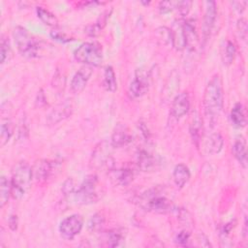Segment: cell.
<instances>
[{
    "mask_svg": "<svg viewBox=\"0 0 248 248\" xmlns=\"http://www.w3.org/2000/svg\"><path fill=\"white\" fill-rule=\"evenodd\" d=\"M202 105L205 117L213 125L218 119L224 105L223 85L219 75L213 76L205 86Z\"/></svg>",
    "mask_w": 248,
    "mask_h": 248,
    "instance_id": "cell-1",
    "label": "cell"
},
{
    "mask_svg": "<svg viewBox=\"0 0 248 248\" xmlns=\"http://www.w3.org/2000/svg\"><path fill=\"white\" fill-rule=\"evenodd\" d=\"M162 187H153L143 192L138 200L139 205L145 211L156 214H167L174 209L172 202L164 194Z\"/></svg>",
    "mask_w": 248,
    "mask_h": 248,
    "instance_id": "cell-2",
    "label": "cell"
},
{
    "mask_svg": "<svg viewBox=\"0 0 248 248\" xmlns=\"http://www.w3.org/2000/svg\"><path fill=\"white\" fill-rule=\"evenodd\" d=\"M13 36L18 51L25 57L38 58L45 55L46 45L31 35L24 27L16 26L14 29Z\"/></svg>",
    "mask_w": 248,
    "mask_h": 248,
    "instance_id": "cell-3",
    "label": "cell"
},
{
    "mask_svg": "<svg viewBox=\"0 0 248 248\" xmlns=\"http://www.w3.org/2000/svg\"><path fill=\"white\" fill-rule=\"evenodd\" d=\"M32 179V167L26 162L17 163L13 169L11 178L13 199L20 200L30 189Z\"/></svg>",
    "mask_w": 248,
    "mask_h": 248,
    "instance_id": "cell-4",
    "label": "cell"
},
{
    "mask_svg": "<svg viewBox=\"0 0 248 248\" xmlns=\"http://www.w3.org/2000/svg\"><path fill=\"white\" fill-rule=\"evenodd\" d=\"M103 192L99 179L96 175L91 174L84 178L80 186L75 190L70 198L77 204H92L102 198Z\"/></svg>",
    "mask_w": 248,
    "mask_h": 248,
    "instance_id": "cell-5",
    "label": "cell"
},
{
    "mask_svg": "<svg viewBox=\"0 0 248 248\" xmlns=\"http://www.w3.org/2000/svg\"><path fill=\"white\" fill-rule=\"evenodd\" d=\"M74 57L86 66H100L103 62L102 46L95 42L83 43L74 51Z\"/></svg>",
    "mask_w": 248,
    "mask_h": 248,
    "instance_id": "cell-6",
    "label": "cell"
},
{
    "mask_svg": "<svg viewBox=\"0 0 248 248\" xmlns=\"http://www.w3.org/2000/svg\"><path fill=\"white\" fill-rule=\"evenodd\" d=\"M83 218L79 214H72L63 219L59 225V232L65 239H73L82 230Z\"/></svg>",
    "mask_w": 248,
    "mask_h": 248,
    "instance_id": "cell-7",
    "label": "cell"
},
{
    "mask_svg": "<svg viewBox=\"0 0 248 248\" xmlns=\"http://www.w3.org/2000/svg\"><path fill=\"white\" fill-rule=\"evenodd\" d=\"M150 76L148 71L140 68L135 73V78L130 84V93L135 98H140L147 93L149 89Z\"/></svg>",
    "mask_w": 248,
    "mask_h": 248,
    "instance_id": "cell-8",
    "label": "cell"
},
{
    "mask_svg": "<svg viewBox=\"0 0 248 248\" xmlns=\"http://www.w3.org/2000/svg\"><path fill=\"white\" fill-rule=\"evenodd\" d=\"M56 166V162L46 159L36 161L32 167L33 179H35L37 182H46L54 174Z\"/></svg>",
    "mask_w": 248,
    "mask_h": 248,
    "instance_id": "cell-9",
    "label": "cell"
},
{
    "mask_svg": "<svg viewBox=\"0 0 248 248\" xmlns=\"http://www.w3.org/2000/svg\"><path fill=\"white\" fill-rule=\"evenodd\" d=\"M205 10H204V16H203V21L202 26V43L205 44V42L210 37L211 31L214 27L216 16H217V7L216 3L214 1H206L204 2Z\"/></svg>",
    "mask_w": 248,
    "mask_h": 248,
    "instance_id": "cell-10",
    "label": "cell"
},
{
    "mask_svg": "<svg viewBox=\"0 0 248 248\" xmlns=\"http://www.w3.org/2000/svg\"><path fill=\"white\" fill-rule=\"evenodd\" d=\"M74 109L73 103L71 100H66L58 105H56L47 114L46 123L48 125H56L62 120L68 118Z\"/></svg>",
    "mask_w": 248,
    "mask_h": 248,
    "instance_id": "cell-11",
    "label": "cell"
},
{
    "mask_svg": "<svg viewBox=\"0 0 248 248\" xmlns=\"http://www.w3.org/2000/svg\"><path fill=\"white\" fill-rule=\"evenodd\" d=\"M107 146H104L102 143H100L99 146L96 147L92 154V164L94 167L99 169H104L108 171L113 169L114 161L110 155V152Z\"/></svg>",
    "mask_w": 248,
    "mask_h": 248,
    "instance_id": "cell-12",
    "label": "cell"
},
{
    "mask_svg": "<svg viewBox=\"0 0 248 248\" xmlns=\"http://www.w3.org/2000/svg\"><path fill=\"white\" fill-rule=\"evenodd\" d=\"M93 73V68L91 66L84 65L81 67L73 77L71 81V91L74 94H79L83 91L86 86L87 81L89 80L91 75Z\"/></svg>",
    "mask_w": 248,
    "mask_h": 248,
    "instance_id": "cell-13",
    "label": "cell"
},
{
    "mask_svg": "<svg viewBox=\"0 0 248 248\" xmlns=\"http://www.w3.org/2000/svg\"><path fill=\"white\" fill-rule=\"evenodd\" d=\"M190 108V98L187 92H181L174 96L171 107L170 113L175 119H180L183 117Z\"/></svg>",
    "mask_w": 248,
    "mask_h": 248,
    "instance_id": "cell-14",
    "label": "cell"
},
{
    "mask_svg": "<svg viewBox=\"0 0 248 248\" xmlns=\"http://www.w3.org/2000/svg\"><path fill=\"white\" fill-rule=\"evenodd\" d=\"M159 159L145 149H139L137 153V165L142 171H152L160 165Z\"/></svg>",
    "mask_w": 248,
    "mask_h": 248,
    "instance_id": "cell-15",
    "label": "cell"
},
{
    "mask_svg": "<svg viewBox=\"0 0 248 248\" xmlns=\"http://www.w3.org/2000/svg\"><path fill=\"white\" fill-rule=\"evenodd\" d=\"M133 140V136L131 135L129 129L125 125H117L111 135L110 145L115 148L123 147L129 144Z\"/></svg>",
    "mask_w": 248,
    "mask_h": 248,
    "instance_id": "cell-16",
    "label": "cell"
},
{
    "mask_svg": "<svg viewBox=\"0 0 248 248\" xmlns=\"http://www.w3.org/2000/svg\"><path fill=\"white\" fill-rule=\"evenodd\" d=\"M111 181L119 186H127L134 179V171L128 168L112 169L108 171Z\"/></svg>",
    "mask_w": 248,
    "mask_h": 248,
    "instance_id": "cell-17",
    "label": "cell"
},
{
    "mask_svg": "<svg viewBox=\"0 0 248 248\" xmlns=\"http://www.w3.org/2000/svg\"><path fill=\"white\" fill-rule=\"evenodd\" d=\"M171 31V45L176 50H183L186 47V40L184 34L183 21L175 20L170 28Z\"/></svg>",
    "mask_w": 248,
    "mask_h": 248,
    "instance_id": "cell-18",
    "label": "cell"
},
{
    "mask_svg": "<svg viewBox=\"0 0 248 248\" xmlns=\"http://www.w3.org/2000/svg\"><path fill=\"white\" fill-rule=\"evenodd\" d=\"M202 130H203V126H202V119L201 115L198 112L193 113L190 126H189V132L193 140V142L197 147L200 146V142L202 138Z\"/></svg>",
    "mask_w": 248,
    "mask_h": 248,
    "instance_id": "cell-19",
    "label": "cell"
},
{
    "mask_svg": "<svg viewBox=\"0 0 248 248\" xmlns=\"http://www.w3.org/2000/svg\"><path fill=\"white\" fill-rule=\"evenodd\" d=\"M183 27H184V34H185V40H186V47L189 50H194L196 44L199 41L195 22L192 19L184 20Z\"/></svg>",
    "mask_w": 248,
    "mask_h": 248,
    "instance_id": "cell-20",
    "label": "cell"
},
{
    "mask_svg": "<svg viewBox=\"0 0 248 248\" xmlns=\"http://www.w3.org/2000/svg\"><path fill=\"white\" fill-rule=\"evenodd\" d=\"M230 118L235 128H244L247 123L245 108L241 103H236L231 110Z\"/></svg>",
    "mask_w": 248,
    "mask_h": 248,
    "instance_id": "cell-21",
    "label": "cell"
},
{
    "mask_svg": "<svg viewBox=\"0 0 248 248\" xmlns=\"http://www.w3.org/2000/svg\"><path fill=\"white\" fill-rule=\"evenodd\" d=\"M224 146V139L220 133L211 134L204 142V149L207 154H218Z\"/></svg>",
    "mask_w": 248,
    "mask_h": 248,
    "instance_id": "cell-22",
    "label": "cell"
},
{
    "mask_svg": "<svg viewBox=\"0 0 248 248\" xmlns=\"http://www.w3.org/2000/svg\"><path fill=\"white\" fill-rule=\"evenodd\" d=\"M232 152L234 158L238 161V163L243 167L246 168L247 166V151H246V142L245 140L240 137L237 138L232 147Z\"/></svg>",
    "mask_w": 248,
    "mask_h": 248,
    "instance_id": "cell-23",
    "label": "cell"
},
{
    "mask_svg": "<svg viewBox=\"0 0 248 248\" xmlns=\"http://www.w3.org/2000/svg\"><path fill=\"white\" fill-rule=\"evenodd\" d=\"M172 177H173L174 184L177 186V188L181 189L189 181V179L191 177V173L186 165L178 164L174 167Z\"/></svg>",
    "mask_w": 248,
    "mask_h": 248,
    "instance_id": "cell-24",
    "label": "cell"
},
{
    "mask_svg": "<svg viewBox=\"0 0 248 248\" xmlns=\"http://www.w3.org/2000/svg\"><path fill=\"white\" fill-rule=\"evenodd\" d=\"M111 11H107L105 12L104 14H102V16L96 20L95 23L91 24V25H88L87 28H86V33L91 36V37H94V36H97L101 33V31L103 30V28L106 26L107 24V21H108V18L109 17V15H110Z\"/></svg>",
    "mask_w": 248,
    "mask_h": 248,
    "instance_id": "cell-25",
    "label": "cell"
},
{
    "mask_svg": "<svg viewBox=\"0 0 248 248\" xmlns=\"http://www.w3.org/2000/svg\"><path fill=\"white\" fill-rule=\"evenodd\" d=\"M103 86L107 91L114 92L117 89V81L116 77L111 66H107L104 72V79H103Z\"/></svg>",
    "mask_w": 248,
    "mask_h": 248,
    "instance_id": "cell-26",
    "label": "cell"
},
{
    "mask_svg": "<svg viewBox=\"0 0 248 248\" xmlns=\"http://www.w3.org/2000/svg\"><path fill=\"white\" fill-rule=\"evenodd\" d=\"M36 12H37V16L45 24H46L48 26H52V27H56L58 25V18L56 17V16L53 13H51L47 9L39 6V7H37Z\"/></svg>",
    "mask_w": 248,
    "mask_h": 248,
    "instance_id": "cell-27",
    "label": "cell"
},
{
    "mask_svg": "<svg viewBox=\"0 0 248 248\" xmlns=\"http://www.w3.org/2000/svg\"><path fill=\"white\" fill-rule=\"evenodd\" d=\"M108 245L110 247L121 246L125 240V232L123 229L117 228L109 231L107 235Z\"/></svg>",
    "mask_w": 248,
    "mask_h": 248,
    "instance_id": "cell-28",
    "label": "cell"
},
{
    "mask_svg": "<svg viewBox=\"0 0 248 248\" xmlns=\"http://www.w3.org/2000/svg\"><path fill=\"white\" fill-rule=\"evenodd\" d=\"M10 196H12L11 180H9L5 175H2L0 178V206L1 207H4V205L8 202Z\"/></svg>",
    "mask_w": 248,
    "mask_h": 248,
    "instance_id": "cell-29",
    "label": "cell"
},
{
    "mask_svg": "<svg viewBox=\"0 0 248 248\" xmlns=\"http://www.w3.org/2000/svg\"><path fill=\"white\" fill-rule=\"evenodd\" d=\"M14 134V124L10 120L2 121L0 127V145L4 146Z\"/></svg>",
    "mask_w": 248,
    "mask_h": 248,
    "instance_id": "cell-30",
    "label": "cell"
},
{
    "mask_svg": "<svg viewBox=\"0 0 248 248\" xmlns=\"http://www.w3.org/2000/svg\"><path fill=\"white\" fill-rule=\"evenodd\" d=\"M105 226V217L101 213H95L88 221L87 228L92 232H97L102 231Z\"/></svg>",
    "mask_w": 248,
    "mask_h": 248,
    "instance_id": "cell-31",
    "label": "cell"
},
{
    "mask_svg": "<svg viewBox=\"0 0 248 248\" xmlns=\"http://www.w3.org/2000/svg\"><path fill=\"white\" fill-rule=\"evenodd\" d=\"M155 34L157 36V40L160 42L162 45H168L171 44V31L170 28H168L166 26H161L158 27L155 30Z\"/></svg>",
    "mask_w": 248,
    "mask_h": 248,
    "instance_id": "cell-32",
    "label": "cell"
},
{
    "mask_svg": "<svg viewBox=\"0 0 248 248\" xmlns=\"http://www.w3.org/2000/svg\"><path fill=\"white\" fill-rule=\"evenodd\" d=\"M11 54V46L9 39L2 35L1 37V43H0V61L1 64H4L7 59H9V56Z\"/></svg>",
    "mask_w": 248,
    "mask_h": 248,
    "instance_id": "cell-33",
    "label": "cell"
},
{
    "mask_svg": "<svg viewBox=\"0 0 248 248\" xmlns=\"http://www.w3.org/2000/svg\"><path fill=\"white\" fill-rule=\"evenodd\" d=\"M236 53V46L232 41H228L226 47H225V52H224V64L226 65H231L234 59Z\"/></svg>",
    "mask_w": 248,
    "mask_h": 248,
    "instance_id": "cell-34",
    "label": "cell"
},
{
    "mask_svg": "<svg viewBox=\"0 0 248 248\" xmlns=\"http://www.w3.org/2000/svg\"><path fill=\"white\" fill-rule=\"evenodd\" d=\"M176 213H177V217H178V220L181 225L185 226L186 228L191 227L193 225V219H192L190 213L186 209H184V208L176 209Z\"/></svg>",
    "mask_w": 248,
    "mask_h": 248,
    "instance_id": "cell-35",
    "label": "cell"
},
{
    "mask_svg": "<svg viewBox=\"0 0 248 248\" xmlns=\"http://www.w3.org/2000/svg\"><path fill=\"white\" fill-rule=\"evenodd\" d=\"M192 6V2L189 0H183V1H176L175 9L177 10L180 16H185L188 15L190 9Z\"/></svg>",
    "mask_w": 248,
    "mask_h": 248,
    "instance_id": "cell-36",
    "label": "cell"
},
{
    "mask_svg": "<svg viewBox=\"0 0 248 248\" xmlns=\"http://www.w3.org/2000/svg\"><path fill=\"white\" fill-rule=\"evenodd\" d=\"M76 187H75V182L72 178H68L64 181L62 185V193L66 198H70L72 194L75 192Z\"/></svg>",
    "mask_w": 248,
    "mask_h": 248,
    "instance_id": "cell-37",
    "label": "cell"
},
{
    "mask_svg": "<svg viewBox=\"0 0 248 248\" xmlns=\"http://www.w3.org/2000/svg\"><path fill=\"white\" fill-rule=\"evenodd\" d=\"M50 36H51L52 39H54L55 41H58L60 43H68V42H71V41L74 40L73 38L69 37L63 31H60V30H57V29H53L50 32Z\"/></svg>",
    "mask_w": 248,
    "mask_h": 248,
    "instance_id": "cell-38",
    "label": "cell"
},
{
    "mask_svg": "<svg viewBox=\"0 0 248 248\" xmlns=\"http://www.w3.org/2000/svg\"><path fill=\"white\" fill-rule=\"evenodd\" d=\"M190 237H191V232L188 231V230H186V229H184V230H182V231H180L177 234H176V236H175V242L177 243V244H179V245H187L188 244V242L190 241Z\"/></svg>",
    "mask_w": 248,
    "mask_h": 248,
    "instance_id": "cell-39",
    "label": "cell"
},
{
    "mask_svg": "<svg viewBox=\"0 0 248 248\" xmlns=\"http://www.w3.org/2000/svg\"><path fill=\"white\" fill-rule=\"evenodd\" d=\"M176 1H162L159 3L158 9L161 14H169L175 9Z\"/></svg>",
    "mask_w": 248,
    "mask_h": 248,
    "instance_id": "cell-40",
    "label": "cell"
},
{
    "mask_svg": "<svg viewBox=\"0 0 248 248\" xmlns=\"http://www.w3.org/2000/svg\"><path fill=\"white\" fill-rule=\"evenodd\" d=\"M236 28H237L239 37L242 40H245L246 37H247V21H246V19L244 17H241V18H239L237 20Z\"/></svg>",
    "mask_w": 248,
    "mask_h": 248,
    "instance_id": "cell-41",
    "label": "cell"
},
{
    "mask_svg": "<svg viewBox=\"0 0 248 248\" xmlns=\"http://www.w3.org/2000/svg\"><path fill=\"white\" fill-rule=\"evenodd\" d=\"M8 225H9V228H10L12 231H16L17 225H18L17 216L15 215V214H12V215L9 217V219H8Z\"/></svg>",
    "mask_w": 248,
    "mask_h": 248,
    "instance_id": "cell-42",
    "label": "cell"
},
{
    "mask_svg": "<svg viewBox=\"0 0 248 248\" xmlns=\"http://www.w3.org/2000/svg\"><path fill=\"white\" fill-rule=\"evenodd\" d=\"M232 5L239 13H242L245 10V8H246L247 1H234V2H232Z\"/></svg>",
    "mask_w": 248,
    "mask_h": 248,
    "instance_id": "cell-43",
    "label": "cell"
},
{
    "mask_svg": "<svg viewBox=\"0 0 248 248\" xmlns=\"http://www.w3.org/2000/svg\"><path fill=\"white\" fill-rule=\"evenodd\" d=\"M141 4H144V5H149V4H150V2H143V1H141Z\"/></svg>",
    "mask_w": 248,
    "mask_h": 248,
    "instance_id": "cell-44",
    "label": "cell"
}]
</instances>
